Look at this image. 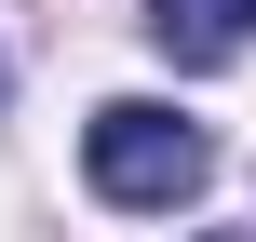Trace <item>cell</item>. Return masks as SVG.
Returning a JSON list of instances; mask_svg holds the SVG:
<instances>
[{"instance_id": "2", "label": "cell", "mask_w": 256, "mask_h": 242, "mask_svg": "<svg viewBox=\"0 0 256 242\" xmlns=\"http://www.w3.org/2000/svg\"><path fill=\"white\" fill-rule=\"evenodd\" d=\"M148 40H162L176 67H230L256 40V0H148Z\"/></svg>"}, {"instance_id": "1", "label": "cell", "mask_w": 256, "mask_h": 242, "mask_svg": "<svg viewBox=\"0 0 256 242\" xmlns=\"http://www.w3.org/2000/svg\"><path fill=\"white\" fill-rule=\"evenodd\" d=\"M81 175H94L108 202L162 216V202H189V189L216 175V148H202V121H176L162 94H108V108L81 121Z\"/></svg>"}]
</instances>
